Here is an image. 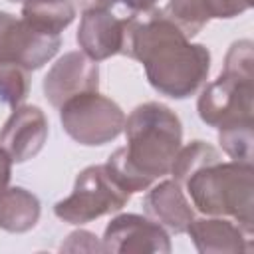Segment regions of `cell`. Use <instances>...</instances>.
<instances>
[{"instance_id":"6da1fadb","label":"cell","mask_w":254,"mask_h":254,"mask_svg":"<svg viewBox=\"0 0 254 254\" xmlns=\"http://www.w3.org/2000/svg\"><path fill=\"white\" fill-rule=\"evenodd\" d=\"M121 54L145 67L155 91L173 99L190 97L208 77L210 52L190 38L167 16L165 8L133 12L123 18Z\"/></svg>"},{"instance_id":"7a4b0ae2","label":"cell","mask_w":254,"mask_h":254,"mask_svg":"<svg viewBox=\"0 0 254 254\" xmlns=\"http://www.w3.org/2000/svg\"><path fill=\"white\" fill-rule=\"evenodd\" d=\"M127 147L125 161L151 181L171 171L173 159L183 143V125L179 115L159 101L137 105L123 125Z\"/></svg>"},{"instance_id":"3957f363","label":"cell","mask_w":254,"mask_h":254,"mask_svg":"<svg viewBox=\"0 0 254 254\" xmlns=\"http://www.w3.org/2000/svg\"><path fill=\"white\" fill-rule=\"evenodd\" d=\"M252 163L216 161L194 171L183 185L198 212L230 216L244 230H254Z\"/></svg>"},{"instance_id":"277c9868","label":"cell","mask_w":254,"mask_h":254,"mask_svg":"<svg viewBox=\"0 0 254 254\" xmlns=\"http://www.w3.org/2000/svg\"><path fill=\"white\" fill-rule=\"evenodd\" d=\"M129 198L131 194L109 175L105 165H91L77 175L71 194L56 202L54 214L69 224H85L121 210Z\"/></svg>"},{"instance_id":"5b68a950","label":"cell","mask_w":254,"mask_h":254,"mask_svg":"<svg viewBox=\"0 0 254 254\" xmlns=\"http://www.w3.org/2000/svg\"><path fill=\"white\" fill-rule=\"evenodd\" d=\"M60 123L79 145L99 147L123 133L125 113L113 99L97 91H85L60 107Z\"/></svg>"},{"instance_id":"8992f818","label":"cell","mask_w":254,"mask_h":254,"mask_svg":"<svg viewBox=\"0 0 254 254\" xmlns=\"http://www.w3.org/2000/svg\"><path fill=\"white\" fill-rule=\"evenodd\" d=\"M196 111L206 125L216 129L240 121H254V75L222 69L220 75L202 89Z\"/></svg>"},{"instance_id":"52a82bcc","label":"cell","mask_w":254,"mask_h":254,"mask_svg":"<svg viewBox=\"0 0 254 254\" xmlns=\"http://www.w3.org/2000/svg\"><path fill=\"white\" fill-rule=\"evenodd\" d=\"M60 46V36L34 30L22 18L0 10V64H16L26 71L40 69Z\"/></svg>"},{"instance_id":"ba28073f","label":"cell","mask_w":254,"mask_h":254,"mask_svg":"<svg viewBox=\"0 0 254 254\" xmlns=\"http://www.w3.org/2000/svg\"><path fill=\"white\" fill-rule=\"evenodd\" d=\"M103 252L115 254H169L171 238L169 232L153 218L143 214L125 212L105 226Z\"/></svg>"},{"instance_id":"9c48e42d","label":"cell","mask_w":254,"mask_h":254,"mask_svg":"<svg viewBox=\"0 0 254 254\" xmlns=\"http://www.w3.org/2000/svg\"><path fill=\"white\" fill-rule=\"evenodd\" d=\"M99 87V65L89 60L83 52L64 54L46 73L42 89L50 105L62 107L73 95L85 91H97Z\"/></svg>"},{"instance_id":"30bf717a","label":"cell","mask_w":254,"mask_h":254,"mask_svg":"<svg viewBox=\"0 0 254 254\" xmlns=\"http://www.w3.org/2000/svg\"><path fill=\"white\" fill-rule=\"evenodd\" d=\"M48 139V119L38 105H18L0 129V147L12 163L36 157Z\"/></svg>"},{"instance_id":"8fae6325","label":"cell","mask_w":254,"mask_h":254,"mask_svg":"<svg viewBox=\"0 0 254 254\" xmlns=\"http://www.w3.org/2000/svg\"><path fill=\"white\" fill-rule=\"evenodd\" d=\"M187 232L200 254H240L252 250V232L222 216L192 218Z\"/></svg>"},{"instance_id":"7c38bea8","label":"cell","mask_w":254,"mask_h":254,"mask_svg":"<svg viewBox=\"0 0 254 254\" xmlns=\"http://www.w3.org/2000/svg\"><path fill=\"white\" fill-rule=\"evenodd\" d=\"M75 40L89 60L103 62L115 54H121L123 20L113 16L109 10L81 12Z\"/></svg>"},{"instance_id":"4fadbf2b","label":"cell","mask_w":254,"mask_h":254,"mask_svg":"<svg viewBox=\"0 0 254 254\" xmlns=\"http://www.w3.org/2000/svg\"><path fill=\"white\" fill-rule=\"evenodd\" d=\"M143 206L153 220H157L161 226L169 228L175 234L187 232L189 224L194 218L190 202L183 192V185H179L175 179L161 181L159 185H155L145 194Z\"/></svg>"},{"instance_id":"5bb4252c","label":"cell","mask_w":254,"mask_h":254,"mask_svg":"<svg viewBox=\"0 0 254 254\" xmlns=\"http://www.w3.org/2000/svg\"><path fill=\"white\" fill-rule=\"evenodd\" d=\"M40 198L24 187H4L0 190V228L12 234L32 230L40 220Z\"/></svg>"},{"instance_id":"9a60e30c","label":"cell","mask_w":254,"mask_h":254,"mask_svg":"<svg viewBox=\"0 0 254 254\" xmlns=\"http://www.w3.org/2000/svg\"><path fill=\"white\" fill-rule=\"evenodd\" d=\"M73 18L75 6L71 0H24L22 4V20L44 34L60 36Z\"/></svg>"},{"instance_id":"2e32d148","label":"cell","mask_w":254,"mask_h":254,"mask_svg":"<svg viewBox=\"0 0 254 254\" xmlns=\"http://www.w3.org/2000/svg\"><path fill=\"white\" fill-rule=\"evenodd\" d=\"M216 161H222L220 159V153L206 141H200V139H194L190 143H187L185 147L181 145V149L177 151L175 159H173V165H171V175L173 179L183 185L194 171H198L200 167L204 165H210V163H216Z\"/></svg>"},{"instance_id":"e0dca14e","label":"cell","mask_w":254,"mask_h":254,"mask_svg":"<svg viewBox=\"0 0 254 254\" xmlns=\"http://www.w3.org/2000/svg\"><path fill=\"white\" fill-rule=\"evenodd\" d=\"M218 143L232 161L252 163L254 121H240V123L218 129Z\"/></svg>"},{"instance_id":"ac0fdd59","label":"cell","mask_w":254,"mask_h":254,"mask_svg":"<svg viewBox=\"0 0 254 254\" xmlns=\"http://www.w3.org/2000/svg\"><path fill=\"white\" fill-rule=\"evenodd\" d=\"M30 79L24 67L16 64H0V101L16 109L28 97Z\"/></svg>"},{"instance_id":"d6986e66","label":"cell","mask_w":254,"mask_h":254,"mask_svg":"<svg viewBox=\"0 0 254 254\" xmlns=\"http://www.w3.org/2000/svg\"><path fill=\"white\" fill-rule=\"evenodd\" d=\"M62 252H103V244L89 230H75L60 246Z\"/></svg>"},{"instance_id":"ffe728a7","label":"cell","mask_w":254,"mask_h":254,"mask_svg":"<svg viewBox=\"0 0 254 254\" xmlns=\"http://www.w3.org/2000/svg\"><path fill=\"white\" fill-rule=\"evenodd\" d=\"M210 20L212 18H234L252 6V0H202Z\"/></svg>"},{"instance_id":"44dd1931","label":"cell","mask_w":254,"mask_h":254,"mask_svg":"<svg viewBox=\"0 0 254 254\" xmlns=\"http://www.w3.org/2000/svg\"><path fill=\"white\" fill-rule=\"evenodd\" d=\"M81 12H89V10H109L117 0H73Z\"/></svg>"},{"instance_id":"7402d4cb","label":"cell","mask_w":254,"mask_h":254,"mask_svg":"<svg viewBox=\"0 0 254 254\" xmlns=\"http://www.w3.org/2000/svg\"><path fill=\"white\" fill-rule=\"evenodd\" d=\"M10 175H12V159H10L8 153L0 147V190H2L4 187H8Z\"/></svg>"},{"instance_id":"603a6c76","label":"cell","mask_w":254,"mask_h":254,"mask_svg":"<svg viewBox=\"0 0 254 254\" xmlns=\"http://www.w3.org/2000/svg\"><path fill=\"white\" fill-rule=\"evenodd\" d=\"M117 2H121L131 12H145V10H151L157 0H117Z\"/></svg>"},{"instance_id":"cb8c5ba5","label":"cell","mask_w":254,"mask_h":254,"mask_svg":"<svg viewBox=\"0 0 254 254\" xmlns=\"http://www.w3.org/2000/svg\"><path fill=\"white\" fill-rule=\"evenodd\" d=\"M10 2H18V0H10Z\"/></svg>"}]
</instances>
